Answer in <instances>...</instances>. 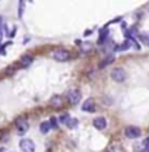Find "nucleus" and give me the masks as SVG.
Listing matches in <instances>:
<instances>
[{"instance_id": "obj_4", "label": "nucleus", "mask_w": 149, "mask_h": 152, "mask_svg": "<svg viewBox=\"0 0 149 152\" xmlns=\"http://www.w3.org/2000/svg\"><path fill=\"white\" fill-rule=\"evenodd\" d=\"M126 70L124 69H121V67H115V69H112L111 72V77L115 80V82H123L124 79H126Z\"/></svg>"}, {"instance_id": "obj_14", "label": "nucleus", "mask_w": 149, "mask_h": 152, "mask_svg": "<svg viewBox=\"0 0 149 152\" xmlns=\"http://www.w3.org/2000/svg\"><path fill=\"white\" fill-rule=\"evenodd\" d=\"M139 38H140L146 45H149V32H142V34H139Z\"/></svg>"}, {"instance_id": "obj_1", "label": "nucleus", "mask_w": 149, "mask_h": 152, "mask_svg": "<svg viewBox=\"0 0 149 152\" xmlns=\"http://www.w3.org/2000/svg\"><path fill=\"white\" fill-rule=\"evenodd\" d=\"M66 96H67V101H69L72 105H74V104H77L79 99H80V91H79L77 88H72V89L67 91Z\"/></svg>"}, {"instance_id": "obj_11", "label": "nucleus", "mask_w": 149, "mask_h": 152, "mask_svg": "<svg viewBox=\"0 0 149 152\" xmlns=\"http://www.w3.org/2000/svg\"><path fill=\"white\" fill-rule=\"evenodd\" d=\"M51 127H53V126H51V123H50V121H44V123H41L39 130H41V133H47Z\"/></svg>"}, {"instance_id": "obj_8", "label": "nucleus", "mask_w": 149, "mask_h": 152, "mask_svg": "<svg viewBox=\"0 0 149 152\" xmlns=\"http://www.w3.org/2000/svg\"><path fill=\"white\" fill-rule=\"evenodd\" d=\"M82 110L86 111V113H92L93 110H95V101H93L92 98L86 99V101L82 104Z\"/></svg>"}, {"instance_id": "obj_13", "label": "nucleus", "mask_w": 149, "mask_h": 152, "mask_svg": "<svg viewBox=\"0 0 149 152\" xmlns=\"http://www.w3.org/2000/svg\"><path fill=\"white\" fill-rule=\"evenodd\" d=\"M112 60H114V56H108L107 58H104L102 61H101V64H99V67H105V66H108V63H111Z\"/></svg>"}, {"instance_id": "obj_12", "label": "nucleus", "mask_w": 149, "mask_h": 152, "mask_svg": "<svg viewBox=\"0 0 149 152\" xmlns=\"http://www.w3.org/2000/svg\"><path fill=\"white\" fill-rule=\"evenodd\" d=\"M66 124H67L69 129H76V126H77V120H76V118H69Z\"/></svg>"}, {"instance_id": "obj_9", "label": "nucleus", "mask_w": 149, "mask_h": 152, "mask_svg": "<svg viewBox=\"0 0 149 152\" xmlns=\"http://www.w3.org/2000/svg\"><path fill=\"white\" fill-rule=\"evenodd\" d=\"M50 105L51 107H54V108H61V105H63V102H61V98L57 95V96H53L51 98V101H50Z\"/></svg>"}, {"instance_id": "obj_3", "label": "nucleus", "mask_w": 149, "mask_h": 152, "mask_svg": "<svg viewBox=\"0 0 149 152\" xmlns=\"http://www.w3.org/2000/svg\"><path fill=\"white\" fill-rule=\"evenodd\" d=\"M19 148L22 152H35V143L31 139H22L19 142Z\"/></svg>"}, {"instance_id": "obj_15", "label": "nucleus", "mask_w": 149, "mask_h": 152, "mask_svg": "<svg viewBox=\"0 0 149 152\" xmlns=\"http://www.w3.org/2000/svg\"><path fill=\"white\" fill-rule=\"evenodd\" d=\"M107 152H123V149H121L120 146H117V145H112V146Z\"/></svg>"}, {"instance_id": "obj_7", "label": "nucleus", "mask_w": 149, "mask_h": 152, "mask_svg": "<svg viewBox=\"0 0 149 152\" xmlns=\"http://www.w3.org/2000/svg\"><path fill=\"white\" fill-rule=\"evenodd\" d=\"M93 127L98 129V130H104V129L107 127V120H105L104 117H96V118L93 120Z\"/></svg>"}, {"instance_id": "obj_16", "label": "nucleus", "mask_w": 149, "mask_h": 152, "mask_svg": "<svg viewBox=\"0 0 149 152\" xmlns=\"http://www.w3.org/2000/svg\"><path fill=\"white\" fill-rule=\"evenodd\" d=\"M145 146H149V137L146 139V140H145Z\"/></svg>"}, {"instance_id": "obj_6", "label": "nucleus", "mask_w": 149, "mask_h": 152, "mask_svg": "<svg viewBox=\"0 0 149 152\" xmlns=\"http://www.w3.org/2000/svg\"><path fill=\"white\" fill-rule=\"evenodd\" d=\"M15 124H16V130L19 132V134H23V133H26L28 127H29V124H28L26 118H18Z\"/></svg>"}, {"instance_id": "obj_2", "label": "nucleus", "mask_w": 149, "mask_h": 152, "mask_svg": "<svg viewBox=\"0 0 149 152\" xmlns=\"http://www.w3.org/2000/svg\"><path fill=\"white\" fill-rule=\"evenodd\" d=\"M51 56H53V58L57 60V61H66V60H69L70 54H69V51H67V50L58 48V50H54V51L51 53Z\"/></svg>"}, {"instance_id": "obj_10", "label": "nucleus", "mask_w": 149, "mask_h": 152, "mask_svg": "<svg viewBox=\"0 0 149 152\" xmlns=\"http://www.w3.org/2000/svg\"><path fill=\"white\" fill-rule=\"evenodd\" d=\"M31 63H32V57L31 56H22L20 57V64H22V66L28 67Z\"/></svg>"}, {"instance_id": "obj_5", "label": "nucleus", "mask_w": 149, "mask_h": 152, "mask_svg": "<svg viewBox=\"0 0 149 152\" xmlns=\"http://www.w3.org/2000/svg\"><path fill=\"white\" fill-rule=\"evenodd\" d=\"M124 134H126V137H129V139H136V137L140 136V129L136 127V126H127L126 130H124Z\"/></svg>"}, {"instance_id": "obj_17", "label": "nucleus", "mask_w": 149, "mask_h": 152, "mask_svg": "<svg viewBox=\"0 0 149 152\" xmlns=\"http://www.w3.org/2000/svg\"><path fill=\"white\" fill-rule=\"evenodd\" d=\"M143 152H149V146H145V149H143Z\"/></svg>"}]
</instances>
